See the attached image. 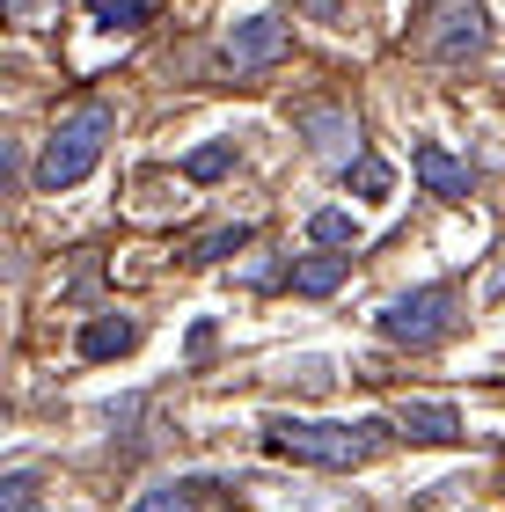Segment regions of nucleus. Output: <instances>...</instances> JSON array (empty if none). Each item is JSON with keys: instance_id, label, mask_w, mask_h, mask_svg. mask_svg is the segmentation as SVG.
<instances>
[{"instance_id": "f257e3e1", "label": "nucleus", "mask_w": 505, "mask_h": 512, "mask_svg": "<svg viewBox=\"0 0 505 512\" xmlns=\"http://www.w3.org/2000/svg\"><path fill=\"white\" fill-rule=\"evenodd\" d=\"M264 447L286 461H308V469H359L388 447L381 417H359V425H323V417H264Z\"/></svg>"}, {"instance_id": "f03ea898", "label": "nucleus", "mask_w": 505, "mask_h": 512, "mask_svg": "<svg viewBox=\"0 0 505 512\" xmlns=\"http://www.w3.org/2000/svg\"><path fill=\"white\" fill-rule=\"evenodd\" d=\"M110 132H118L110 103H74V110L59 118V132L44 139V154H37V191H74V183L103 161Z\"/></svg>"}, {"instance_id": "7ed1b4c3", "label": "nucleus", "mask_w": 505, "mask_h": 512, "mask_svg": "<svg viewBox=\"0 0 505 512\" xmlns=\"http://www.w3.org/2000/svg\"><path fill=\"white\" fill-rule=\"evenodd\" d=\"M454 308H462V293H454V286H418V293H403V300H388V308H381V337L425 352V344H440L454 330Z\"/></svg>"}, {"instance_id": "20e7f679", "label": "nucleus", "mask_w": 505, "mask_h": 512, "mask_svg": "<svg viewBox=\"0 0 505 512\" xmlns=\"http://www.w3.org/2000/svg\"><path fill=\"white\" fill-rule=\"evenodd\" d=\"M484 44H491V22H484L476 0H440V8L425 15V30H418V52L440 59V66H469Z\"/></svg>"}, {"instance_id": "39448f33", "label": "nucleus", "mask_w": 505, "mask_h": 512, "mask_svg": "<svg viewBox=\"0 0 505 512\" xmlns=\"http://www.w3.org/2000/svg\"><path fill=\"white\" fill-rule=\"evenodd\" d=\"M279 52H286V22H279V15H249V22L227 30L220 66H227V74H257V66H271Z\"/></svg>"}, {"instance_id": "423d86ee", "label": "nucleus", "mask_w": 505, "mask_h": 512, "mask_svg": "<svg viewBox=\"0 0 505 512\" xmlns=\"http://www.w3.org/2000/svg\"><path fill=\"white\" fill-rule=\"evenodd\" d=\"M410 169H418V183L425 191H440V198H469V161H454L440 139H418V154H410Z\"/></svg>"}, {"instance_id": "0eeeda50", "label": "nucleus", "mask_w": 505, "mask_h": 512, "mask_svg": "<svg viewBox=\"0 0 505 512\" xmlns=\"http://www.w3.org/2000/svg\"><path fill=\"white\" fill-rule=\"evenodd\" d=\"M396 432L403 439H425V447H447V439H462V417H454V403H403L396 410Z\"/></svg>"}, {"instance_id": "6e6552de", "label": "nucleus", "mask_w": 505, "mask_h": 512, "mask_svg": "<svg viewBox=\"0 0 505 512\" xmlns=\"http://www.w3.org/2000/svg\"><path fill=\"white\" fill-rule=\"evenodd\" d=\"M132 344H140V322L103 315V322H88V330H81V359H125Z\"/></svg>"}, {"instance_id": "1a4fd4ad", "label": "nucleus", "mask_w": 505, "mask_h": 512, "mask_svg": "<svg viewBox=\"0 0 505 512\" xmlns=\"http://www.w3.org/2000/svg\"><path fill=\"white\" fill-rule=\"evenodd\" d=\"M301 132L315 139V154H330V161L344 154V139H359L352 118H344V110H330V103H308V110H301Z\"/></svg>"}, {"instance_id": "9d476101", "label": "nucleus", "mask_w": 505, "mask_h": 512, "mask_svg": "<svg viewBox=\"0 0 505 512\" xmlns=\"http://www.w3.org/2000/svg\"><path fill=\"white\" fill-rule=\"evenodd\" d=\"M344 286V256H308V264H293V293H308V300H323Z\"/></svg>"}, {"instance_id": "9b49d317", "label": "nucleus", "mask_w": 505, "mask_h": 512, "mask_svg": "<svg viewBox=\"0 0 505 512\" xmlns=\"http://www.w3.org/2000/svg\"><path fill=\"white\" fill-rule=\"evenodd\" d=\"M154 8L162 0H88V15L110 22V30H140V22H154Z\"/></svg>"}, {"instance_id": "f8f14e48", "label": "nucleus", "mask_w": 505, "mask_h": 512, "mask_svg": "<svg viewBox=\"0 0 505 512\" xmlns=\"http://www.w3.org/2000/svg\"><path fill=\"white\" fill-rule=\"evenodd\" d=\"M198 491H205V483H198V476H183V483H162V491H147L132 512H198Z\"/></svg>"}, {"instance_id": "ddd939ff", "label": "nucleus", "mask_w": 505, "mask_h": 512, "mask_svg": "<svg viewBox=\"0 0 505 512\" xmlns=\"http://www.w3.org/2000/svg\"><path fill=\"white\" fill-rule=\"evenodd\" d=\"M308 235L323 242V249H352V242H359V220H352V213H337V205H323V213L308 220Z\"/></svg>"}, {"instance_id": "4468645a", "label": "nucleus", "mask_w": 505, "mask_h": 512, "mask_svg": "<svg viewBox=\"0 0 505 512\" xmlns=\"http://www.w3.org/2000/svg\"><path fill=\"white\" fill-rule=\"evenodd\" d=\"M227 169H235V147H227V139H213V147H198L191 161H183V176H191V183H213Z\"/></svg>"}, {"instance_id": "2eb2a0df", "label": "nucleus", "mask_w": 505, "mask_h": 512, "mask_svg": "<svg viewBox=\"0 0 505 512\" xmlns=\"http://www.w3.org/2000/svg\"><path fill=\"white\" fill-rule=\"evenodd\" d=\"M235 249H249V227H242V220H235V227H213L191 256H198V264H220V256H235Z\"/></svg>"}, {"instance_id": "dca6fc26", "label": "nucleus", "mask_w": 505, "mask_h": 512, "mask_svg": "<svg viewBox=\"0 0 505 512\" xmlns=\"http://www.w3.org/2000/svg\"><path fill=\"white\" fill-rule=\"evenodd\" d=\"M352 183H359L366 198H381V191H388V161H374V154H359V161H352Z\"/></svg>"}, {"instance_id": "f3484780", "label": "nucleus", "mask_w": 505, "mask_h": 512, "mask_svg": "<svg viewBox=\"0 0 505 512\" xmlns=\"http://www.w3.org/2000/svg\"><path fill=\"white\" fill-rule=\"evenodd\" d=\"M30 491H37V476H8L0 483V512H30Z\"/></svg>"}]
</instances>
